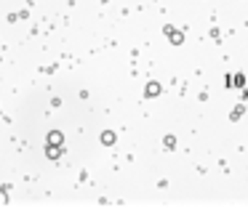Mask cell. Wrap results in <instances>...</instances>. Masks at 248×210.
I'll return each instance as SVG.
<instances>
[{"mask_svg": "<svg viewBox=\"0 0 248 210\" xmlns=\"http://www.w3.org/2000/svg\"><path fill=\"white\" fill-rule=\"evenodd\" d=\"M3 202H6V194H3V192H0V205H3Z\"/></svg>", "mask_w": 248, "mask_h": 210, "instance_id": "5", "label": "cell"}, {"mask_svg": "<svg viewBox=\"0 0 248 210\" xmlns=\"http://www.w3.org/2000/svg\"><path fill=\"white\" fill-rule=\"evenodd\" d=\"M144 93H147V96H157V93H160V85H157V83H150Z\"/></svg>", "mask_w": 248, "mask_h": 210, "instance_id": "3", "label": "cell"}, {"mask_svg": "<svg viewBox=\"0 0 248 210\" xmlns=\"http://www.w3.org/2000/svg\"><path fill=\"white\" fill-rule=\"evenodd\" d=\"M46 154L51 157V160H56V157H62V146H48V152Z\"/></svg>", "mask_w": 248, "mask_h": 210, "instance_id": "4", "label": "cell"}, {"mask_svg": "<svg viewBox=\"0 0 248 210\" xmlns=\"http://www.w3.org/2000/svg\"><path fill=\"white\" fill-rule=\"evenodd\" d=\"M102 144H115V133H112V130H104V133H102Z\"/></svg>", "mask_w": 248, "mask_h": 210, "instance_id": "2", "label": "cell"}, {"mask_svg": "<svg viewBox=\"0 0 248 210\" xmlns=\"http://www.w3.org/2000/svg\"><path fill=\"white\" fill-rule=\"evenodd\" d=\"M64 144V136L59 133V130H51L48 133V146H62Z\"/></svg>", "mask_w": 248, "mask_h": 210, "instance_id": "1", "label": "cell"}]
</instances>
